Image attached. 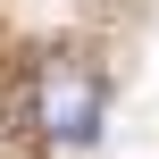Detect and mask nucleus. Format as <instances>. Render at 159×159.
Instances as JSON below:
<instances>
[{
  "mask_svg": "<svg viewBox=\"0 0 159 159\" xmlns=\"http://www.w3.org/2000/svg\"><path fill=\"white\" fill-rule=\"evenodd\" d=\"M34 126L59 151H92L101 143V75L84 59H50L42 84H34Z\"/></svg>",
  "mask_w": 159,
  "mask_h": 159,
  "instance_id": "obj_1",
  "label": "nucleus"
}]
</instances>
